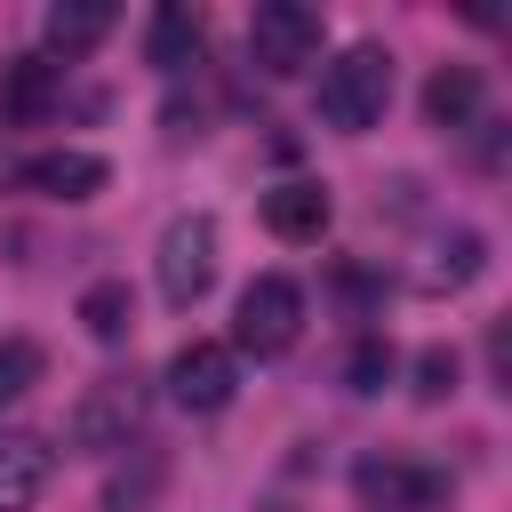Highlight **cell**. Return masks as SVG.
Wrapping results in <instances>:
<instances>
[{
  "label": "cell",
  "mask_w": 512,
  "mask_h": 512,
  "mask_svg": "<svg viewBox=\"0 0 512 512\" xmlns=\"http://www.w3.org/2000/svg\"><path fill=\"white\" fill-rule=\"evenodd\" d=\"M392 104V56L376 40H352L336 64H320V120L336 136H368Z\"/></svg>",
  "instance_id": "6da1fadb"
},
{
  "label": "cell",
  "mask_w": 512,
  "mask_h": 512,
  "mask_svg": "<svg viewBox=\"0 0 512 512\" xmlns=\"http://www.w3.org/2000/svg\"><path fill=\"white\" fill-rule=\"evenodd\" d=\"M296 328H304V288H296L288 272H264V280L240 288V312H232V344H240V352L280 360V352L296 344Z\"/></svg>",
  "instance_id": "7a4b0ae2"
},
{
  "label": "cell",
  "mask_w": 512,
  "mask_h": 512,
  "mask_svg": "<svg viewBox=\"0 0 512 512\" xmlns=\"http://www.w3.org/2000/svg\"><path fill=\"white\" fill-rule=\"evenodd\" d=\"M248 56H256V72H272V80L304 72V64L320 56V8H304V0H264V8L248 16Z\"/></svg>",
  "instance_id": "3957f363"
},
{
  "label": "cell",
  "mask_w": 512,
  "mask_h": 512,
  "mask_svg": "<svg viewBox=\"0 0 512 512\" xmlns=\"http://www.w3.org/2000/svg\"><path fill=\"white\" fill-rule=\"evenodd\" d=\"M152 264H160V296L168 304H200L216 288V216H168Z\"/></svg>",
  "instance_id": "277c9868"
},
{
  "label": "cell",
  "mask_w": 512,
  "mask_h": 512,
  "mask_svg": "<svg viewBox=\"0 0 512 512\" xmlns=\"http://www.w3.org/2000/svg\"><path fill=\"white\" fill-rule=\"evenodd\" d=\"M352 488H360L368 512H440V504L456 496L448 472H432V464H400V456H368V464H352Z\"/></svg>",
  "instance_id": "5b68a950"
},
{
  "label": "cell",
  "mask_w": 512,
  "mask_h": 512,
  "mask_svg": "<svg viewBox=\"0 0 512 512\" xmlns=\"http://www.w3.org/2000/svg\"><path fill=\"white\" fill-rule=\"evenodd\" d=\"M232 392H240V360H232L224 344H184V352L168 360V400H176V408L216 416Z\"/></svg>",
  "instance_id": "8992f818"
},
{
  "label": "cell",
  "mask_w": 512,
  "mask_h": 512,
  "mask_svg": "<svg viewBox=\"0 0 512 512\" xmlns=\"http://www.w3.org/2000/svg\"><path fill=\"white\" fill-rule=\"evenodd\" d=\"M16 184H24V192H48V200H96V192L112 184V168H104V152L64 144V152H32V160L16 168Z\"/></svg>",
  "instance_id": "52a82bcc"
},
{
  "label": "cell",
  "mask_w": 512,
  "mask_h": 512,
  "mask_svg": "<svg viewBox=\"0 0 512 512\" xmlns=\"http://www.w3.org/2000/svg\"><path fill=\"white\" fill-rule=\"evenodd\" d=\"M136 408H144V400H136V384H128V376H104V384H88V400L72 408V440H80V448H96V456H104V448H128Z\"/></svg>",
  "instance_id": "ba28073f"
},
{
  "label": "cell",
  "mask_w": 512,
  "mask_h": 512,
  "mask_svg": "<svg viewBox=\"0 0 512 512\" xmlns=\"http://www.w3.org/2000/svg\"><path fill=\"white\" fill-rule=\"evenodd\" d=\"M264 232H272V240H288V248L320 240V232H328V184H312V176L272 184V192H264Z\"/></svg>",
  "instance_id": "9c48e42d"
},
{
  "label": "cell",
  "mask_w": 512,
  "mask_h": 512,
  "mask_svg": "<svg viewBox=\"0 0 512 512\" xmlns=\"http://www.w3.org/2000/svg\"><path fill=\"white\" fill-rule=\"evenodd\" d=\"M56 472V448L40 432H0V512H32Z\"/></svg>",
  "instance_id": "30bf717a"
},
{
  "label": "cell",
  "mask_w": 512,
  "mask_h": 512,
  "mask_svg": "<svg viewBox=\"0 0 512 512\" xmlns=\"http://www.w3.org/2000/svg\"><path fill=\"white\" fill-rule=\"evenodd\" d=\"M480 72L472 64H440L432 80H424V120L432 128H448V136H464V128H480Z\"/></svg>",
  "instance_id": "8fae6325"
},
{
  "label": "cell",
  "mask_w": 512,
  "mask_h": 512,
  "mask_svg": "<svg viewBox=\"0 0 512 512\" xmlns=\"http://www.w3.org/2000/svg\"><path fill=\"white\" fill-rule=\"evenodd\" d=\"M48 104H56V64H48V56H8V64H0V120L32 128Z\"/></svg>",
  "instance_id": "7c38bea8"
},
{
  "label": "cell",
  "mask_w": 512,
  "mask_h": 512,
  "mask_svg": "<svg viewBox=\"0 0 512 512\" xmlns=\"http://www.w3.org/2000/svg\"><path fill=\"white\" fill-rule=\"evenodd\" d=\"M200 40H208V32H200V16H192L184 0H168V8H152V32H144V56H152L160 72H184V64L200 56Z\"/></svg>",
  "instance_id": "4fadbf2b"
},
{
  "label": "cell",
  "mask_w": 512,
  "mask_h": 512,
  "mask_svg": "<svg viewBox=\"0 0 512 512\" xmlns=\"http://www.w3.org/2000/svg\"><path fill=\"white\" fill-rule=\"evenodd\" d=\"M40 32H48V48L80 56V48H96V40L112 32V0H56V8L40 16Z\"/></svg>",
  "instance_id": "5bb4252c"
},
{
  "label": "cell",
  "mask_w": 512,
  "mask_h": 512,
  "mask_svg": "<svg viewBox=\"0 0 512 512\" xmlns=\"http://www.w3.org/2000/svg\"><path fill=\"white\" fill-rule=\"evenodd\" d=\"M480 264H488V240L472 232V224H456L448 240H432V264H424V288L440 296V288H472L480 280Z\"/></svg>",
  "instance_id": "9a60e30c"
},
{
  "label": "cell",
  "mask_w": 512,
  "mask_h": 512,
  "mask_svg": "<svg viewBox=\"0 0 512 512\" xmlns=\"http://www.w3.org/2000/svg\"><path fill=\"white\" fill-rule=\"evenodd\" d=\"M80 328H88L96 344H120V336L136 328V296H128V280H88V288H80Z\"/></svg>",
  "instance_id": "2e32d148"
},
{
  "label": "cell",
  "mask_w": 512,
  "mask_h": 512,
  "mask_svg": "<svg viewBox=\"0 0 512 512\" xmlns=\"http://www.w3.org/2000/svg\"><path fill=\"white\" fill-rule=\"evenodd\" d=\"M32 384H40V344L32 336H8L0 344V408H16Z\"/></svg>",
  "instance_id": "e0dca14e"
},
{
  "label": "cell",
  "mask_w": 512,
  "mask_h": 512,
  "mask_svg": "<svg viewBox=\"0 0 512 512\" xmlns=\"http://www.w3.org/2000/svg\"><path fill=\"white\" fill-rule=\"evenodd\" d=\"M384 376H392V344H384V336H360L352 360H344V384H352V392H384Z\"/></svg>",
  "instance_id": "ac0fdd59"
},
{
  "label": "cell",
  "mask_w": 512,
  "mask_h": 512,
  "mask_svg": "<svg viewBox=\"0 0 512 512\" xmlns=\"http://www.w3.org/2000/svg\"><path fill=\"white\" fill-rule=\"evenodd\" d=\"M440 392H456V352L432 344V352L416 360V400H440Z\"/></svg>",
  "instance_id": "d6986e66"
}]
</instances>
